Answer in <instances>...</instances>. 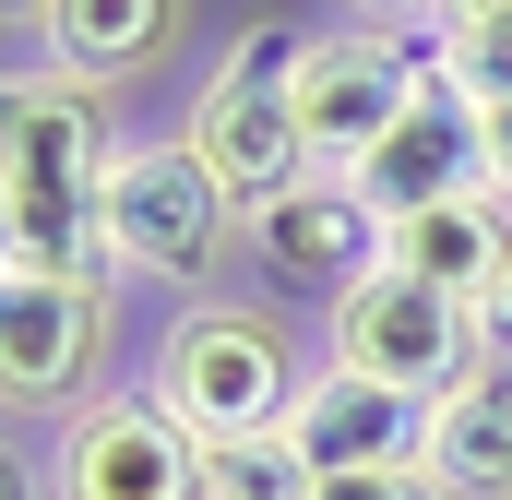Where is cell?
<instances>
[{"instance_id": "1", "label": "cell", "mask_w": 512, "mask_h": 500, "mask_svg": "<svg viewBox=\"0 0 512 500\" xmlns=\"http://www.w3.org/2000/svg\"><path fill=\"white\" fill-rule=\"evenodd\" d=\"M108 96L72 84L60 60H24L12 72V108H0V239L24 274H108L96 250V191H108Z\"/></svg>"}, {"instance_id": "2", "label": "cell", "mask_w": 512, "mask_h": 500, "mask_svg": "<svg viewBox=\"0 0 512 500\" xmlns=\"http://www.w3.org/2000/svg\"><path fill=\"white\" fill-rule=\"evenodd\" d=\"M239 203H227V179L179 143V131H143L120 155H108V191H96V250H108V274L120 286H167V298H215V274H227V250H239Z\"/></svg>"}, {"instance_id": "3", "label": "cell", "mask_w": 512, "mask_h": 500, "mask_svg": "<svg viewBox=\"0 0 512 500\" xmlns=\"http://www.w3.org/2000/svg\"><path fill=\"white\" fill-rule=\"evenodd\" d=\"M143 381L167 393V417L191 441H251V429H286V405L310 393V358H298L274 298L215 286V298H179V322L155 334Z\"/></svg>"}, {"instance_id": "4", "label": "cell", "mask_w": 512, "mask_h": 500, "mask_svg": "<svg viewBox=\"0 0 512 500\" xmlns=\"http://www.w3.org/2000/svg\"><path fill=\"white\" fill-rule=\"evenodd\" d=\"M298 60H310V24L262 12V24H239V36L215 48V72H203L191 108H179V143L227 179L239 215L286 203L298 179H322V155H310V131H298Z\"/></svg>"}, {"instance_id": "5", "label": "cell", "mask_w": 512, "mask_h": 500, "mask_svg": "<svg viewBox=\"0 0 512 500\" xmlns=\"http://www.w3.org/2000/svg\"><path fill=\"white\" fill-rule=\"evenodd\" d=\"M322 358H334V370H358V381H382V393L441 405L453 381L489 370V334H477V310H465V298H441V286H417L405 262H382V274H358V286L334 298Z\"/></svg>"}, {"instance_id": "6", "label": "cell", "mask_w": 512, "mask_h": 500, "mask_svg": "<svg viewBox=\"0 0 512 500\" xmlns=\"http://www.w3.org/2000/svg\"><path fill=\"white\" fill-rule=\"evenodd\" d=\"M108 286L120 274H24L0 262V393L24 417H72L108 393Z\"/></svg>"}, {"instance_id": "7", "label": "cell", "mask_w": 512, "mask_h": 500, "mask_svg": "<svg viewBox=\"0 0 512 500\" xmlns=\"http://www.w3.org/2000/svg\"><path fill=\"white\" fill-rule=\"evenodd\" d=\"M48 500H203V441L167 417L155 381H108L96 405L60 417Z\"/></svg>"}, {"instance_id": "8", "label": "cell", "mask_w": 512, "mask_h": 500, "mask_svg": "<svg viewBox=\"0 0 512 500\" xmlns=\"http://www.w3.org/2000/svg\"><path fill=\"white\" fill-rule=\"evenodd\" d=\"M429 84V48L405 24H310V60H298V131L322 167H358Z\"/></svg>"}, {"instance_id": "9", "label": "cell", "mask_w": 512, "mask_h": 500, "mask_svg": "<svg viewBox=\"0 0 512 500\" xmlns=\"http://www.w3.org/2000/svg\"><path fill=\"white\" fill-rule=\"evenodd\" d=\"M346 179L382 203V227L429 215V203H453V191H489V143H477V108H465V96L429 72V84H417V108H405V120H393L382 143L346 167Z\"/></svg>"}, {"instance_id": "10", "label": "cell", "mask_w": 512, "mask_h": 500, "mask_svg": "<svg viewBox=\"0 0 512 500\" xmlns=\"http://www.w3.org/2000/svg\"><path fill=\"white\" fill-rule=\"evenodd\" d=\"M251 250L274 262V274L346 298L358 274H382V262H393V227H382V203H370L346 167H322V179H298L286 203H262V215H251Z\"/></svg>"}, {"instance_id": "11", "label": "cell", "mask_w": 512, "mask_h": 500, "mask_svg": "<svg viewBox=\"0 0 512 500\" xmlns=\"http://www.w3.org/2000/svg\"><path fill=\"white\" fill-rule=\"evenodd\" d=\"M286 441L322 465V477H346V465H417L429 453V405L417 393H382V381H358V370H310V393L286 405Z\"/></svg>"}, {"instance_id": "12", "label": "cell", "mask_w": 512, "mask_h": 500, "mask_svg": "<svg viewBox=\"0 0 512 500\" xmlns=\"http://www.w3.org/2000/svg\"><path fill=\"white\" fill-rule=\"evenodd\" d=\"M179 36H191V0H60L48 12V60L72 72V84H155L167 60H179Z\"/></svg>"}, {"instance_id": "13", "label": "cell", "mask_w": 512, "mask_h": 500, "mask_svg": "<svg viewBox=\"0 0 512 500\" xmlns=\"http://www.w3.org/2000/svg\"><path fill=\"white\" fill-rule=\"evenodd\" d=\"M429 489L441 500H512V358H489L477 381H453L429 405Z\"/></svg>"}, {"instance_id": "14", "label": "cell", "mask_w": 512, "mask_h": 500, "mask_svg": "<svg viewBox=\"0 0 512 500\" xmlns=\"http://www.w3.org/2000/svg\"><path fill=\"white\" fill-rule=\"evenodd\" d=\"M393 262L417 274V286H441V298H489V274L512 262V203L501 191H453V203H429V215H405L393 227Z\"/></svg>"}, {"instance_id": "15", "label": "cell", "mask_w": 512, "mask_h": 500, "mask_svg": "<svg viewBox=\"0 0 512 500\" xmlns=\"http://www.w3.org/2000/svg\"><path fill=\"white\" fill-rule=\"evenodd\" d=\"M417 48H429V72H441L465 108H512V0L465 12V24H441V36H417Z\"/></svg>"}, {"instance_id": "16", "label": "cell", "mask_w": 512, "mask_h": 500, "mask_svg": "<svg viewBox=\"0 0 512 500\" xmlns=\"http://www.w3.org/2000/svg\"><path fill=\"white\" fill-rule=\"evenodd\" d=\"M322 465L286 441V429H251V441H203V500H310Z\"/></svg>"}, {"instance_id": "17", "label": "cell", "mask_w": 512, "mask_h": 500, "mask_svg": "<svg viewBox=\"0 0 512 500\" xmlns=\"http://www.w3.org/2000/svg\"><path fill=\"white\" fill-rule=\"evenodd\" d=\"M310 500H441V489H429V465H346V477H322Z\"/></svg>"}, {"instance_id": "18", "label": "cell", "mask_w": 512, "mask_h": 500, "mask_svg": "<svg viewBox=\"0 0 512 500\" xmlns=\"http://www.w3.org/2000/svg\"><path fill=\"white\" fill-rule=\"evenodd\" d=\"M477 334H489V358H512V262L489 274V298H477Z\"/></svg>"}, {"instance_id": "19", "label": "cell", "mask_w": 512, "mask_h": 500, "mask_svg": "<svg viewBox=\"0 0 512 500\" xmlns=\"http://www.w3.org/2000/svg\"><path fill=\"white\" fill-rule=\"evenodd\" d=\"M477 143H489V191L512 203V108H477Z\"/></svg>"}, {"instance_id": "20", "label": "cell", "mask_w": 512, "mask_h": 500, "mask_svg": "<svg viewBox=\"0 0 512 500\" xmlns=\"http://www.w3.org/2000/svg\"><path fill=\"white\" fill-rule=\"evenodd\" d=\"M0 12H12V36H24V48H48V12H60V0H0Z\"/></svg>"}, {"instance_id": "21", "label": "cell", "mask_w": 512, "mask_h": 500, "mask_svg": "<svg viewBox=\"0 0 512 500\" xmlns=\"http://www.w3.org/2000/svg\"><path fill=\"white\" fill-rule=\"evenodd\" d=\"M346 12H358V24H405V36H417V12H429V0H346Z\"/></svg>"}, {"instance_id": "22", "label": "cell", "mask_w": 512, "mask_h": 500, "mask_svg": "<svg viewBox=\"0 0 512 500\" xmlns=\"http://www.w3.org/2000/svg\"><path fill=\"white\" fill-rule=\"evenodd\" d=\"M465 12H489V0H429V12H417V36H441V24H465Z\"/></svg>"}]
</instances>
